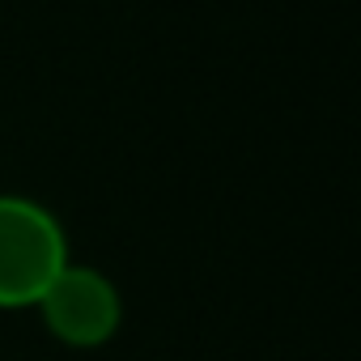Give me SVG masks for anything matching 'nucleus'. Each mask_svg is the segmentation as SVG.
<instances>
[{
	"label": "nucleus",
	"mask_w": 361,
	"mask_h": 361,
	"mask_svg": "<svg viewBox=\"0 0 361 361\" xmlns=\"http://www.w3.org/2000/svg\"><path fill=\"white\" fill-rule=\"evenodd\" d=\"M68 264V238L51 209L0 192V310L35 306Z\"/></svg>",
	"instance_id": "obj_1"
},
{
	"label": "nucleus",
	"mask_w": 361,
	"mask_h": 361,
	"mask_svg": "<svg viewBox=\"0 0 361 361\" xmlns=\"http://www.w3.org/2000/svg\"><path fill=\"white\" fill-rule=\"evenodd\" d=\"M47 331L68 348H102L123 323V298L111 276L85 264H64V272L35 302Z\"/></svg>",
	"instance_id": "obj_2"
}]
</instances>
